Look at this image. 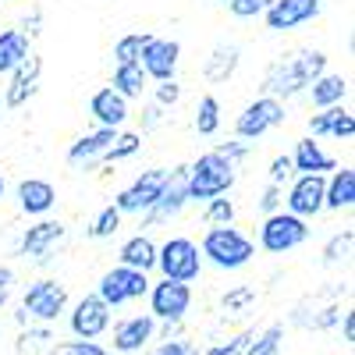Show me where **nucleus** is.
Returning a JSON list of instances; mask_svg holds the SVG:
<instances>
[{
  "label": "nucleus",
  "mask_w": 355,
  "mask_h": 355,
  "mask_svg": "<svg viewBox=\"0 0 355 355\" xmlns=\"http://www.w3.org/2000/svg\"><path fill=\"white\" fill-rule=\"evenodd\" d=\"M281 206H284V189H277V185H266V189L259 192V210H263L266 217L281 214Z\"/></svg>",
  "instance_id": "nucleus-40"
},
{
  "label": "nucleus",
  "mask_w": 355,
  "mask_h": 355,
  "mask_svg": "<svg viewBox=\"0 0 355 355\" xmlns=\"http://www.w3.org/2000/svg\"><path fill=\"white\" fill-rule=\"evenodd\" d=\"M89 114H93V121L100 128H114L117 132L128 121V100H121L110 85H103V89L93 93V100H89Z\"/></svg>",
  "instance_id": "nucleus-19"
},
{
  "label": "nucleus",
  "mask_w": 355,
  "mask_h": 355,
  "mask_svg": "<svg viewBox=\"0 0 355 355\" xmlns=\"http://www.w3.org/2000/svg\"><path fill=\"white\" fill-rule=\"evenodd\" d=\"M8 302V291H0V306H4Z\"/></svg>",
  "instance_id": "nucleus-50"
},
{
  "label": "nucleus",
  "mask_w": 355,
  "mask_h": 355,
  "mask_svg": "<svg viewBox=\"0 0 355 355\" xmlns=\"http://www.w3.org/2000/svg\"><path fill=\"white\" fill-rule=\"evenodd\" d=\"M206 224H214V227H231V220H234V202L231 199H210L206 202Z\"/></svg>",
  "instance_id": "nucleus-35"
},
{
  "label": "nucleus",
  "mask_w": 355,
  "mask_h": 355,
  "mask_svg": "<svg viewBox=\"0 0 355 355\" xmlns=\"http://www.w3.org/2000/svg\"><path fill=\"white\" fill-rule=\"evenodd\" d=\"M142 150V135L139 132H117V139H114V146L103 153V164H117V160H128V157H135Z\"/></svg>",
  "instance_id": "nucleus-32"
},
{
  "label": "nucleus",
  "mask_w": 355,
  "mask_h": 355,
  "mask_svg": "<svg viewBox=\"0 0 355 355\" xmlns=\"http://www.w3.org/2000/svg\"><path fill=\"white\" fill-rule=\"evenodd\" d=\"M323 71H327V53L323 50H295V53H284L277 61L266 68L263 75V96L270 100H291L299 96L302 89H309Z\"/></svg>",
  "instance_id": "nucleus-1"
},
{
  "label": "nucleus",
  "mask_w": 355,
  "mask_h": 355,
  "mask_svg": "<svg viewBox=\"0 0 355 355\" xmlns=\"http://www.w3.org/2000/svg\"><path fill=\"white\" fill-rule=\"evenodd\" d=\"M153 96H157V107H174L178 100H182V85H178L174 78L171 82H157Z\"/></svg>",
  "instance_id": "nucleus-44"
},
{
  "label": "nucleus",
  "mask_w": 355,
  "mask_h": 355,
  "mask_svg": "<svg viewBox=\"0 0 355 355\" xmlns=\"http://www.w3.org/2000/svg\"><path fill=\"white\" fill-rule=\"evenodd\" d=\"M249 341H252V331H245V334H239V338H231L227 345H214V348H206L202 355H245Z\"/></svg>",
  "instance_id": "nucleus-41"
},
{
  "label": "nucleus",
  "mask_w": 355,
  "mask_h": 355,
  "mask_svg": "<svg viewBox=\"0 0 355 355\" xmlns=\"http://www.w3.org/2000/svg\"><path fill=\"white\" fill-rule=\"evenodd\" d=\"M21 309L33 316V320H40V323H50V320H57V316L68 309V288L57 284V281H50V277H43V281H36V284L25 288Z\"/></svg>",
  "instance_id": "nucleus-8"
},
{
  "label": "nucleus",
  "mask_w": 355,
  "mask_h": 355,
  "mask_svg": "<svg viewBox=\"0 0 355 355\" xmlns=\"http://www.w3.org/2000/svg\"><path fill=\"white\" fill-rule=\"evenodd\" d=\"M281 341H284V327H281V323H270L263 334H252L245 355H277L281 352Z\"/></svg>",
  "instance_id": "nucleus-31"
},
{
  "label": "nucleus",
  "mask_w": 355,
  "mask_h": 355,
  "mask_svg": "<svg viewBox=\"0 0 355 355\" xmlns=\"http://www.w3.org/2000/svg\"><path fill=\"white\" fill-rule=\"evenodd\" d=\"M291 167L295 174H327V171H338L334 157H327L320 150V142L316 139H302L299 146H295V153H291Z\"/></svg>",
  "instance_id": "nucleus-22"
},
{
  "label": "nucleus",
  "mask_w": 355,
  "mask_h": 355,
  "mask_svg": "<svg viewBox=\"0 0 355 355\" xmlns=\"http://www.w3.org/2000/svg\"><path fill=\"white\" fill-rule=\"evenodd\" d=\"M239 46L234 43H220V46H214V53H210V61H206V68H202V75H206V82H227L231 75H234V68H239Z\"/></svg>",
  "instance_id": "nucleus-27"
},
{
  "label": "nucleus",
  "mask_w": 355,
  "mask_h": 355,
  "mask_svg": "<svg viewBox=\"0 0 355 355\" xmlns=\"http://www.w3.org/2000/svg\"><path fill=\"white\" fill-rule=\"evenodd\" d=\"M117 266H128V270H139V274H150L157 266V242L150 239V234H135V239H128L121 245V252H117Z\"/></svg>",
  "instance_id": "nucleus-23"
},
{
  "label": "nucleus",
  "mask_w": 355,
  "mask_h": 355,
  "mask_svg": "<svg viewBox=\"0 0 355 355\" xmlns=\"http://www.w3.org/2000/svg\"><path fill=\"white\" fill-rule=\"evenodd\" d=\"M323 189H327V178H320V174H295V182L284 196V206L291 217H299V220H309L323 210Z\"/></svg>",
  "instance_id": "nucleus-12"
},
{
  "label": "nucleus",
  "mask_w": 355,
  "mask_h": 355,
  "mask_svg": "<svg viewBox=\"0 0 355 355\" xmlns=\"http://www.w3.org/2000/svg\"><path fill=\"white\" fill-rule=\"evenodd\" d=\"M270 4L274 0H227V11L234 18H259V15H266Z\"/></svg>",
  "instance_id": "nucleus-36"
},
{
  "label": "nucleus",
  "mask_w": 355,
  "mask_h": 355,
  "mask_svg": "<svg viewBox=\"0 0 355 355\" xmlns=\"http://www.w3.org/2000/svg\"><path fill=\"white\" fill-rule=\"evenodd\" d=\"M146 71L139 68V64H117L114 68V82H110V89L121 100H139L142 96V89H146Z\"/></svg>",
  "instance_id": "nucleus-28"
},
{
  "label": "nucleus",
  "mask_w": 355,
  "mask_h": 355,
  "mask_svg": "<svg viewBox=\"0 0 355 355\" xmlns=\"http://www.w3.org/2000/svg\"><path fill=\"white\" fill-rule=\"evenodd\" d=\"M100 302L107 309H117V306H125V302H135L142 299V295H150V277L139 274V270H128V266H110V270L100 277Z\"/></svg>",
  "instance_id": "nucleus-6"
},
{
  "label": "nucleus",
  "mask_w": 355,
  "mask_h": 355,
  "mask_svg": "<svg viewBox=\"0 0 355 355\" xmlns=\"http://www.w3.org/2000/svg\"><path fill=\"white\" fill-rule=\"evenodd\" d=\"M164 178H167V171H160V167L142 171L128 189L117 192V199H114L110 206H114L117 214H146V210L157 202V196H160V189H164Z\"/></svg>",
  "instance_id": "nucleus-11"
},
{
  "label": "nucleus",
  "mask_w": 355,
  "mask_h": 355,
  "mask_svg": "<svg viewBox=\"0 0 355 355\" xmlns=\"http://www.w3.org/2000/svg\"><path fill=\"white\" fill-rule=\"evenodd\" d=\"M178 57H182V46H178L174 40H150L139 57V68L146 71V78L153 82H171L174 71H178Z\"/></svg>",
  "instance_id": "nucleus-15"
},
{
  "label": "nucleus",
  "mask_w": 355,
  "mask_h": 355,
  "mask_svg": "<svg viewBox=\"0 0 355 355\" xmlns=\"http://www.w3.org/2000/svg\"><path fill=\"white\" fill-rule=\"evenodd\" d=\"M114 139H117L114 128H96V132L75 139L71 150H68V164L78 167V171H93L96 164H103V153L114 146Z\"/></svg>",
  "instance_id": "nucleus-17"
},
{
  "label": "nucleus",
  "mask_w": 355,
  "mask_h": 355,
  "mask_svg": "<svg viewBox=\"0 0 355 355\" xmlns=\"http://www.w3.org/2000/svg\"><path fill=\"white\" fill-rule=\"evenodd\" d=\"M117 227H121V214H117L114 206H103V210L93 217V224L85 227V234H89V239H96V242H103V239H114Z\"/></svg>",
  "instance_id": "nucleus-33"
},
{
  "label": "nucleus",
  "mask_w": 355,
  "mask_h": 355,
  "mask_svg": "<svg viewBox=\"0 0 355 355\" xmlns=\"http://www.w3.org/2000/svg\"><path fill=\"white\" fill-rule=\"evenodd\" d=\"M306 239H309V224L284 214V210L274 214V217H266L263 227H259V249L270 252V256H284L291 249H299Z\"/></svg>",
  "instance_id": "nucleus-5"
},
{
  "label": "nucleus",
  "mask_w": 355,
  "mask_h": 355,
  "mask_svg": "<svg viewBox=\"0 0 355 355\" xmlns=\"http://www.w3.org/2000/svg\"><path fill=\"white\" fill-rule=\"evenodd\" d=\"M320 11H323V0H274V4L266 8L263 21L270 33H288L295 25L313 21Z\"/></svg>",
  "instance_id": "nucleus-14"
},
{
  "label": "nucleus",
  "mask_w": 355,
  "mask_h": 355,
  "mask_svg": "<svg viewBox=\"0 0 355 355\" xmlns=\"http://www.w3.org/2000/svg\"><path fill=\"white\" fill-rule=\"evenodd\" d=\"M157 121H160V107H157V103H153V107H150V110H146V121H142V128H153V125H157Z\"/></svg>",
  "instance_id": "nucleus-49"
},
{
  "label": "nucleus",
  "mask_w": 355,
  "mask_h": 355,
  "mask_svg": "<svg viewBox=\"0 0 355 355\" xmlns=\"http://www.w3.org/2000/svg\"><path fill=\"white\" fill-rule=\"evenodd\" d=\"M249 302H256V288H249V284H242V288H234V291L224 295V309H227V313L245 309Z\"/></svg>",
  "instance_id": "nucleus-42"
},
{
  "label": "nucleus",
  "mask_w": 355,
  "mask_h": 355,
  "mask_svg": "<svg viewBox=\"0 0 355 355\" xmlns=\"http://www.w3.org/2000/svg\"><path fill=\"white\" fill-rule=\"evenodd\" d=\"M199 256H206L214 266H220V270H242V266L256 256V245L239 227H210L202 234Z\"/></svg>",
  "instance_id": "nucleus-3"
},
{
  "label": "nucleus",
  "mask_w": 355,
  "mask_h": 355,
  "mask_svg": "<svg viewBox=\"0 0 355 355\" xmlns=\"http://www.w3.org/2000/svg\"><path fill=\"white\" fill-rule=\"evenodd\" d=\"M68 327L78 341H96L110 331V309L100 302V295H82L68 313Z\"/></svg>",
  "instance_id": "nucleus-10"
},
{
  "label": "nucleus",
  "mask_w": 355,
  "mask_h": 355,
  "mask_svg": "<svg viewBox=\"0 0 355 355\" xmlns=\"http://www.w3.org/2000/svg\"><path fill=\"white\" fill-rule=\"evenodd\" d=\"M0 199H4V178H0Z\"/></svg>",
  "instance_id": "nucleus-51"
},
{
  "label": "nucleus",
  "mask_w": 355,
  "mask_h": 355,
  "mask_svg": "<svg viewBox=\"0 0 355 355\" xmlns=\"http://www.w3.org/2000/svg\"><path fill=\"white\" fill-rule=\"evenodd\" d=\"M53 202H57V189L50 182H43V178H25V182H18V206L28 217L50 214Z\"/></svg>",
  "instance_id": "nucleus-21"
},
{
  "label": "nucleus",
  "mask_w": 355,
  "mask_h": 355,
  "mask_svg": "<svg viewBox=\"0 0 355 355\" xmlns=\"http://www.w3.org/2000/svg\"><path fill=\"white\" fill-rule=\"evenodd\" d=\"M28 53H33V46H28V36L21 28H4L0 33V75H11Z\"/></svg>",
  "instance_id": "nucleus-25"
},
{
  "label": "nucleus",
  "mask_w": 355,
  "mask_h": 355,
  "mask_svg": "<svg viewBox=\"0 0 355 355\" xmlns=\"http://www.w3.org/2000/svg\"><path fill=\"white\" fill-rule=\"evenodd\" d=\"M352 242H355V231H352V227L338 231L334 239L323 245V266H338L341 259H348V256H352Z\"/></svg>",
  "instance_id": "nucleus-34"
},
{
  "label": "nucleus",
  "mask_w": 355,
  "mask_h": 355,
  "mask_svg": "<svg viewBox=\"0 0 355 355\" xmlns=\"http://www.w3.org/2000/svg\"><path fill=\"white\" fill-rule=\"evenodd\" d=\"M331 139H341V142H348L352 135H355V117L345 110V107H334V121H331V132H327Z\"/></svg>",
  "instance_id": "nucleus-37"
},
{
  "label": "nucleus",
  "mask_w": 355,
  "mask_h": 355,
  "mask_svg": "<svg viewBox=\"0 0 355 355\" xmlns=\"http://www.w3.org/2000/svg\"><path fill=\"white\" fill-rule=\"evenodd\" d=\"M214 153H217V157H224L231 167H239V164L249 157V142H242V139H234V142H220Z\"/></svg>",
  "instance_id": "nucleus-39"
},
{
  "label": "nucleus",
  "mask_w": 355,
  "mask_h": 355,
  "mask_svg": "<svg viewBox=\"0 0 355 355\" xmlns=\"http://www.w3.org/2000/svg\"><path fill=\"white\" fill-rule=\"evenodd\" d=\"M220 4H227V0H220Z\"/></svg>",
  "instance_id": "nucleus-53"
},
{
  "label": "nucleus",
  "mask_w": 355,
  "mask_h": 355,
  "mask_svg": "<svg viewBox=\"0 0 355 355\" xmlns=\"http://www.w3.org/2000/svg\"><path fill=\"white\" fill-rule=\"evenodd\" d=\"M8 284H15V270L11 266H0V291H8Z\"/></svg>",
  "instance_id": "nucleus-48"
},
{
  "label": "nucleus",
  "mask_w": 355,
  "mask_h": 355,
  "mask_svg": "<svg viewBox=\"0 0 355 355\" xmlns=\"http://www.w3.org/2000/svg\"><path fill=\"white\" fill-rule=\"evenodd\" d=\"M331 121H334V107H327V110H316V114L309 117V139L327 135V132H331Z\"/></svg>",
  "instance_id": "nucleus-45"
},
{
  "label": "nucleus",
  "mask_w": 355,
  "mask_h": 355,
  "mask_svg": "<svg viewBox=\"0 0 355 355\" xmlns=\"http://www.w3.org/2000/svg\"><path fill=\"white\" fill-rule=\"evenodd\" d=\"M153 355H196V348L189 341H164L160 348H153Z\"/></svg>",
  "instance_id": "nucleus-46"
},
{
  "label": "nucleus",
  "mask_w": 355,
  "mask_h": 355,
  "mask_svg": "<svg viewBox=\"0 0 355 355\" xmlns=\"http://www.w3.org/2000/svg\"><path fill=\"white\" fill-rule=\"evenodd\" d=\"M64 239V224L61 220H40L21 234V256H33V259H46V252Z\"/></svg>",
  "instance_id": "nucleus-20"
},
{
  "label": "nucleus",
  "mask_w": 355,
  "mask_h": 355,
  "mask_svg": "<svg viewBox=\"0 0 355 355\" xmlns=\"http://www.w3.org/2000/svg\"><path fill=\"white\" fill-rule=\"evenodd\" d=\"M157 334V320L146 313V316H128L121 323H114V348L121 355H132V352H142L146 345L153 341Z\"/></svg>",
  "instance_id": "nucleus-18"
},
{
  "label": "nucleus",
  "mask_w": 355,
  "mask_h": 355,
  "mask_svg": "<svg viewBox=\"0 0 355 355\" xmlns=\"http://www.w3.org/2000/svg\"><path fill=\"white\" fill-rule=\"evenodd\" d=\"M40 75H43V57L40 53H28L25 61L11 71V85L4 89V107H25L28 100L36 96Z\"/></svg>",
  "instance_id": "nucleus-16"
},
{
  "label": "nucleus",
  "mask_w": 355,
  "mask_h": 355,
  "mask_svg": "<svg viewBox=\"0 0 355 355\" xmlns=\"http://www.w3.org/2000/svg\"><path fill=\"white\" fill-rule=\"evenodd\" d=\"M284 103L281 100H270V96H259L252 100L242 114H239V121H234V135H239L242 142H256L263 139L266 132H274L284 125Z\"/></svg>",
  "instance_id": "nucleus-7"
},
{
  "label": "nucleus",
  "mask_w": 355,
  "mask_h": 355,
  "mask_svg": "<svg viewBox=\"0 0 355 355\" xmlns=\"http://www.w3.org/2000/svg\"><path fill=\"white\" fill-rule=\"evenodd\" d=\"M0 114H4V93H0Z\"/></svg>",
  "instance_id": "nucleus-52"
},
{
  "label": "nucleus",
  "mask_w": 355,
  "mask_h": 355,
  "mask_svg": "<svg viewBox=\"0 0 355 355\" xmlns=\"http://www.w3.org/2000/svg\"><path fill=\"white\" fill-rule=\"evenodd\" d=\"M150 40H153L150 33H128V36H121L114 43V61L117 64H139V57H142V50H146Z\"/></svg>",
  "instance_id": "nucleus-29"
},
{
  "label": "nucleus",
  "mask_w": 355,
  "mask_h": 355,
  "mask_svg": "<svg viewBox=\"0 0 355 355\" xmlns=\"http://www.w3.org/2000/svg\"><path fill=\"white\" fill-rule=\"evenodd\" d=\"M309 93H313V107L316 110H327V107H341V100L348 96V78L341 75H331V71H323L313 85H309Z\"/></svg>",
  "instance_id": "nucleus-26"
},
{
  "label": "nucleus",
  "mask_w": 355,
  "mask_h": 355,
  "mask_svg": "<svg viewBox=\"0 0 355 355\" xmlns=\"http://www.w3.org/2000/svg\"><path fill=\"white\" fill-rule=\"evenodd\" d=\"M185 202H189V167H174V171H167V178H164V189H160V196H157V202L146 210V227H153V224H160V220H171V217H178L185 210Z\"/></svg>",
  "instance_id": "nucleus-9"
},
{
  "label": "nucleus",
  "mask_w": 355,
  "mask_h": 355,
  "mask_svg": "<svg viewBox=\"0 0 355 355\" xmlns=\"http://www.w3.org/2000/svg\"><path fill=\"white\" fill-rule=\"evenodd\" d=\"M234 182H239V167H231L224 157H217L214 150L210 153H202L192 167H189V202L202 199V202H210V199H220L234 189Z\"/></svg>",
  "instance_id": "nucleus-2"
},
{
  "label": "nucleus",
  "mask_w": 355,
  "mask_h": 355,
  "mask_svg": "<svg viewBox=\"0 0 355 355\" xmlns=\"http://www.w3.org/2000/svg\"><path fill=\"white\" fill-rule=\"evenodd\" d=\"M192 306V288L178 281H160L150 288V316L164 323H182Z\"/></svg>",
  "instance_id": "nucleus-13"
},
{
  "label": "nucleus",
  "mask_w": 355,
  "mask_h": 355,
  "mask_svg": "<svg viewBox=\"0 0 355 355\" xmlns=\"http://www.w3.org/2000/svg\"><path fill=\"white\" fill-rule=\"evenodd\" d=\"M270 185H277V189H284V182H295V167H291V157L288 153H281V157H274L270 160Z\"/></svg>",
  "instance_id": "nucleus-38"
},
{
  "label": "nucleus",
  "mask_w": 355,
  "mask_h": 355,
  "mask_svg": "<svg viewBox=\"0 0 355 355\" xmlns=\"http://www.w3.org/2000/svg\"><path fill=\"white\" fill-rule=\"evenodd\" d=\"M157 270L164 274V281H178V284H192L202 270V256L199 245L192 239H167L164 245H157Z\"/></svg>",
  "instance_id": "nucleus-4"
},
{
  "label": "nucleus",
  "mask_w": 355,
  "mask_h": 355,
  "mask_svg": "<svg viewBox=\"0 0 355 355\" xmlns=\"http://www.w3.org/2000/svg\"><path fill=\"white\" fill-rule=\"evenodd\" d=\"M355 202V171L341 167L327 178V189H323V210H348Z\"/></svg>",
  "instance_id": "nucleus-24"
},
{
  "label": "nucleus",
  "mask_w": 355,
  "mask_h": 355,
  "mask_svg": "<svg viewBox=\"0 0 355 355\" xmlns=\"http://www.w3.org/2000/svg\"><path fill=\"white\" fill-rule=\"evenodd\" d=\"M57 355H110V352L96 341H68V345H57Z\"/></svg>",
  "instance_id": "nucleus-43"
},
{
  "label": "nucleus",
  "mask_w": 355,
  "mask_h": 355,
  "mask_svg": "<svg viewBox=\"0 0 355 355\" xmlns=\"http://www.w3.org/2000/svg\"><path fill=\"white\" fill-rule=\"evenodd\" d=\"M217 128H220V103H217V96H202L196 107V132L217 135Z\"/></svg>",
  "instance_id": "nucleus-30"
},
{
  "label": "nucleus",
  "mask_w": 355,
  "mask_h": 355,
  "mask_svg": "<svg viewBox=\"0 0 355 355\" xmlns=\"http://www.w3.org/2000/svg\"><path fill=\"white\" fill-rule=\"evenodd\" d=\"M341 334H345V341H355V313L352 309L341 316Z\"/></svg>",
  "instance_id": "nucleus-47"
}]
</instances>
